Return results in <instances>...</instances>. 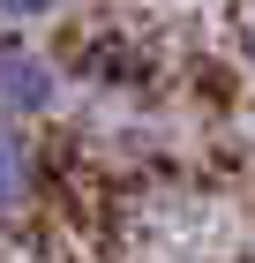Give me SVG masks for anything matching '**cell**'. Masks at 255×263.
<instances>
[{
	"mask_svg": "<svg viewBox=\"0 0 255 263\" xmlns=\"http://www.w3.org/2000/svg\"><path fill=\"white\" fill-rule=\"evenodd\" d=\"M60 105V68L53 53H38V45L23 38V30H8L0 38V121H45Z\"/></svg>",
	"mask_w": 255,
	"mask_h": 263,
	"instance_id": "obj_1",
	"label": "cell"
},
{
	"mask_svg": "<svg viewBox=\"0 0 255 263\" xmlns=\"http://www.w3.org/2000/svg\"><path fill=\"white\" fill-rule=\"evenodd\" d=\"M30 188H38V143H30L23 121H0V218L23 211Z\"/></svg>",
	"mask_w": 255,
	"mask_h": 263,
	"instance_id": "obj_2",
	"label": "cell"
},
{
	"mask_svg": "<svg viewBox=\"0 0 255 263\" xmlns=\"http://www.w3.org/2000/svg\"><path fill=\"white\" fill-rule=\"evenodd\" d=\"M68 0H0V23L8 30H23V23H45V15H60Z\"/></svg>",
	"mask_w": 255,
	"mask_h": 263,
	"instance_id": "obj_3",
	"label": "cell"
},
{
	"mask_svg": "<svg viewBox=\"0 0 255 263\" xmlns=\"http://www.w3.org/2000/svg\"><path fill=\"white\" fill-rule=\"evenodd\" d=\"M248 76H255V30H248Z\"/></svg>",
	"mask_w": 255,
	"mask_h": 263,
	"instance_id": "obj_4",
	"label": "cell"
}]
</instances>
